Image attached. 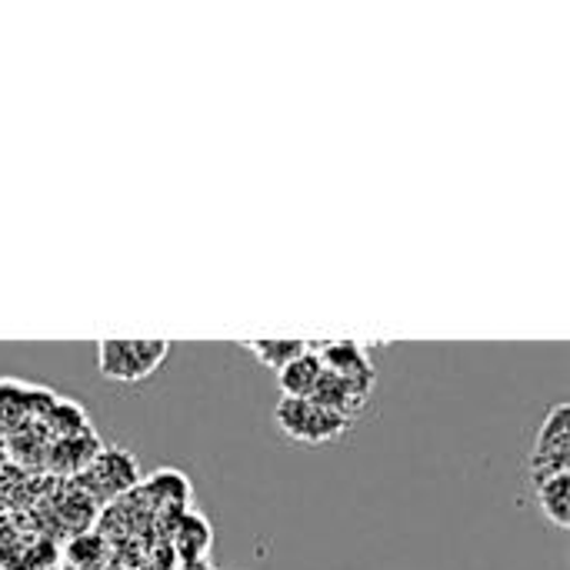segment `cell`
I'll list each match as a JSON object with an SVG mask.
<instances>
[{
    "mask_svg": "<svg viewBox=\"0 0 570 570\" xmlns=\"http://www.w3.org/2000/svg\"><path fill=\"white\" fill-rule=\"evenodd\" d=\"M167 341H97V371L110 384H140L167 361Z\"/></svg>",
    "mask_w": 570,
    "mask_h": 570,
    "instance_id": "cell-1",
    "label": "cell"
},
{
    "mask_svg": "<svg viewBox=\"0 0 570 570\" xmlns=\"http://www.w3.org/2000/svg\"><path fill=\"white\" fill-rule=\"evenodd\" d=\"M274 424L277 431L294 441V444H331V441H341L354 424L324 411L321 404L314 401H291V397H281L277 407H274Z\"/></svg>",
    "mask_w": 570,
    "mask_h": 570,
    "instance_id": "cell-2",
    "label": "cell"
},
{
    "mask_svg": "<svg viewBox=\"0 0 570 570\" xmlns=\"http://www.w3.org/2000/svg\"><path fill=\"white\" fill-rule=\"evenodd\" d=\"M528 471H531V484L570 474V407L568 401H558L548 417L538 428L531 458H528Z\"/></svg>",
    "mask_w": 570,
    "mask_h": 570,
    "instance_id": "cell-3",
    "label": "cell"
},
{
    "mask_svg": "<svg viewBox=\"0 0 570 570\" xmlns=\"http://www.w3.org/2000/svg\"><path fill=\"white\" fill-rule=\"evenodd\" d=\"M311 351L317 354L321 367L337 374L341 381L354 384L361 394H374V384H377V371L364 351V344L357 341H324V344H311Z\"/></svg>",
    "mask_w": 570,
    "mask_h": 570,
    "instance_id": "cell-4",
    "label": "cell"
},
{
    "mask_svg": "<svg viewBox=\"0 0 570 570\" xmlns=\"http://www.w3.org/2000/svg\"><path fill=\"white\" fill-rule=\"evenodd\" d=\"M321 371H324V367H321V361H317L314 351L301 354L297 361H291L287 367L277 371V391H281V397L311 401V394H314V387H317V381H321Z\"/></svg>",
    "mask_w": 570,
    "mask_h": 570,
    "instance_id": "cell-5",
    "label": "cell"
},
{
    "mask_svg": "<svg viewBox=\"0 0 570 570\" xmlns=\"http://www.w3.org/2000/svg\"><path fill=\"white\" fill-rule=\"evenodd\" d=\"M534 504L544 521H551L558 531L570 528V474H558L534 484Z\"/></svg>",
    "mask_w": 570,
    "mask_h": 570,
    "instance_id": "cell-6",
    "label": "cell"
},
{
    "mask_svg": "<svg viewBox=\"0 0 570 570\" xmlns=\"http://www.w3.org/2000/svg\"><path fill=\"white\" fill-rule=\"evenodd\" d=\"M94 478H100L97 484L107 491V494H120L127 491L134 481H137V464L127 451H107L94 461Z\"/></svg>",
    "mask_w": 570,
    "mask_h": 570,
    "instance_id": "cell-7",
    "label": "cell"
},
{
    "mask_svg": "<svg viewBox=\"0 0 570 570\" xmlns=\"http://www.w3.org/2000/svg\"><path fill=\"white\" fill-rule=\"evenodd\" d=\"M261 367H267V371H281V367H287L291 361H297L301 354H307L311 351V341H244L240 344Z\"/></svg>",
    "mask_w": 570,
    "mask_h": 570,
    "instance_id": "cell-8",
    "label": "cell"
}]
</instances>
